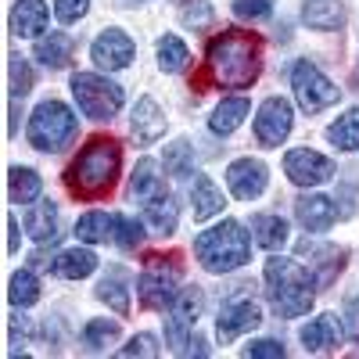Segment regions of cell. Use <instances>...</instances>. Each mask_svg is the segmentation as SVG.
I'll return each instance as SVG.
<instances>
[{
  "mask_svg": "<svg viewBox=\"0 0 359 359\" xmlns=\"http://www.w3.org/2000/svg\"><path fill=\"white\" fill-rule=\"evenodd\" d=\"M291 90H294L298 108H302L306 115H316V111H323V108H331V104L341 101V90L327 79V76L309 62V57L294 62V69H291Z\"/></svg>",
  "mask_w": 359,
  "mask_h": 359,
  "instance_id": "8",
  "label": "cell"
},
{
  "mask_svg": "<svg viewBox=\"0 0 359 359\" xmlns=\"http://www.w3.org/2000/svg\"><path fill=\"white\" fill-rule=\"evenodd\" d=\"M130 194H133V201H144V205L169 194V184H165V176L158 172V162L155 158H140L137 162L133 180H130Z\"/></svg>",
  "mask_w": 359,
  "mask_h": 359,
  "instance_id": "21",
  "label": "cell"
},
{
  "mask_svg": "<svg viewBox=\"0 0 359 359\" xmlns=\"http://www.w3.org/2000/svg\"><path fill=\"white\" fill-rule=\"evenodd\" d=\"M266 294H269V306H273V313L280 320H294V316H306L316 302V273L298 262V259H269L266 269Z\"/></svg>",
  "mask_w": 359,
  "mask_h": 359,
  "instance_id": "2",
  "label": "cell"
},
{
  "mask_svg": "<svg viewBox=\"0 0 359 359\" xmlns=\"http://www.w3.org/2000/svg\"><path fill=\"white\" fill-rule=\"evenodd\" d=\"M97 298L115 313V316H130V277L123 266H111L97 284Z\"/></svg>",
  "mask_w": 359,
  "mask_h": 359,
  "instance_id": "22",
  "label": "cell"
},
{
  "mask_svg": "<svg viewBox=\"0 0 359 359\" xmlns=\"http://www.w3.org/2000/svg\"><path fill=\"white\" fill-rule=\"evenodd\" d=\"M76 130H79V118L72 115V108L50 97V101H40L33 108L29 126H25V137H29V144H33L36 151L54 155V151H62L65 144H72Z\"/></svg>",
  "mask_w": 359,
  "mask_h": 359,
  "instance_id": "5",
  "label": "cell"
},
{
  "mask_svg": "<svg viewBox=\"0 0 359 359\" xmlns=\"http://www.w3.org/2000/svg\"><path fill=\"white\" fill-rule=\"evenodd\" d=\"M223 191L216 187V180L212 176H205L198 172L194 176V184H191V212H194V223H205V219H212L223 212Z\"/></svg>",
  "mask_w": 359,
  "mask_h": 359,
  "instance_id": "20",
  "label": "cell"
},
{
  "mask_svg": "<svg viewBox=\"0 0 359 359\" xmlns=\"http://www.w3.org/2000/svg\"><path fill=\"white\" fill-rule=\"evenodd\" d=\"M345 334L359 345V294H352L345 306Z\"/></svg>",
  "mask_w": 359,
  "mask_h": 359,
  "instance_id": "44",
  "label": "cell"
},
{
  "mask_svg": "<svg viewBox=\"0 0 359 359\" xmlns=\"http://www.w3.org/2000/svg\"><path fill=\"white\" fill-rule=\"evenodd\" d=\"M284 172H287V180L294 187L309 191V187H320L334 176V162L327 155H320V151H313V147H291V151L284 155Z\"/></svg>",
  "mask_w": 359,
  "mask_h": 359,
  "instance_id": "12",
  "label": "cell"
},
{
  "mask_svg": "<svg viewBox=\"0 0 359 359\" xmlns=\"http://www.w3.org/2000/svg\"><path fill=\"white\" fill-rule=\"evenodd\" d=\"M248 111H252L248 97H223V101L216 104V111L208 115V130H212L216 137H230V133L248 118Z\"/></svg>",
  "mask_w": 359,
  "mask_h": 359,
  "instance_id": "26",
  "label": "cell"
},
{
  "mask_svg": "<svg viewBox=\"0 0 359 359\" xmlns=\"http://www.w3.org/2000/svg\"><path fill=\"white\" fill-rule=\"evenodd\" d=\"M90 57L101 72H118V69H130L133 57H137V43L123 33V29H104V33L94 36L90 43Z\"/></svg>",
  "mask_w": 359,
  "mask_h": 359,
  "instance_id": "13",
  "label": "cell"
},
{
  "mask_svg": "<svg viewBox=\"0 0 359 359\" xmlns=\"http://www.w3.org/2000/svg\"><path fill=\"white\" fill-rule=\"evenodd\" d=\"M115 341H118V323H115V320L97 316V320H90V323L83 327V345H86L90 352H101V348H108V345H115Z\"/></svg>",
  "mask_w": 359,
  "mask_h": 359,
  "instance_id": "36",
  "label": "cell"
},
{
  "mask_svg": "<svg viewBox=\"0 0 359 359\" xmlns=\"http://www.w3.org/2000/svg\"><path fill=\"white\" fill-rule=\"evenodd\" d=\"M252 241L266 252H280L287 245V219L277 212H259L252 216Z\"/></svg>",
  "mask_w": 359,
  "mask_h": 359,
  "instance_id": "25",
  "label": "cell"
},
{
  "mask_svg": "<svg viewBox=\"0 0 359 359\" xmlns=\"http://www.w3.org/2000/svg\"><path fill=\"white\" fill-rule=\"evenodd\" d=\"M162 165H165V172H169L172 180H187V176L194 172V147H191L184 137L172 140V144H165Z\"/></svg>",
  "mask_w": 359,
  "mask_h": 359,
  "instance_id": "34",
  "label": "cell"
},
{
  "mask_svg": "<svg viewBox=\"0 0 359 359\" xmlns=\"http://www.w3.org/2000/svg\"><path fill=\"white\" fill-rule=\"evenodd\" d=\"M33 69H29L25 57L18 54H8V90H11V97H25L29 90H33Z\"/></svg>",
  "mask_w": 359,
  "mask_h": 359,
  "instance_id": "37",
  "label": "cell"
},
{
  "mask_svg": "<svg viewBox=\"0 0 359 359\" xmlns=\"http://www.w3.org/2000/svg\"><path fill=\"white\" fill-rule=\"evenodd\" d=\"M294 216L309 233H323L334 226L338 208H334V198H327V194H302L294 201Z\"/></svg>",
  "mask_w": 359,
  "mask_h": 359,
  "instance_id": "18",
  "label": "cell"
},
{
  "mask_svg": "<svg viewBox=\"0 0 359 359\" xmlns=\"http://www.w3.org/2000/svg\"><path fill=\"white\" fill-rule=\"evenodd\" d=\"M72 97L79 104V111L86 118H97V123H104V118H115L118 108H123V86L111 83L108 76H97V72H76L72 76Z\"/></svg>",
  "mask_w": 359,
  "mask_h": 359,
  "instance_id": "7",
  "label": "cell"
},
{
  "mask_svg": "<svg viewBox=\"0 0 359 359\" xmlns=\"http://www.w3.org/2000/svg\"><path fill=\"white\" fill-rule=\"evenodd\" d=\"M341 338H345V323L338 320V313H320L298 331V341H302L306 352H334Z\"/></svg>",
  "mask_w": 359,
  "mask_h": 359,
  "instance_id": "16",
  "label": "cell"
},
{
  "mask_svg": "<svg viewBox=\"0 0 359 359\" xmlns=\"http://www.w3.org/2000/svg\"><path fill=\"white\" fill-rule=\"evenodd\" d=\"M133 4H140V0H133Z\"/></svg>",
  "mask_w": 359,
  "mask_h": 359,
  "instance_id": "46",
  "label": "cell"
},
{
  "mask_svg": "<svg viewBox=\"0 0 359 359\" xmlns=\"http://www.w3.org/2000/svg\"><path fill=\"white\" fill-rule=\"evenodd\" d=\"M245 355H248V359H284L287 352H284V345L273 341V338H259V341L245 345Z\"/></svg>",
  "mask_w": 359,
  "mask_h": 359,
  "instance_id": "42",
  "label": "cell"
},
{
  "mask_svg": "<svg viewBox=\"0 0 359 359\" xmlns=\"http://www.w3.org/2000/svg\"><path fill=\"white\" fill-rule=\"evenodd\" d=\"M144 223L151 226V233H162V237L176 233V223H180L176 201H172L169 194H165V198H155V201H147V205H144Z\"/></svg>",
  "mask_w": 359,
  "mask_h": 359,
  "instance_id": "31",
  "label": "cell"
},
{
  "mask_svg": "<svg viewBox=\"0 0 359 359\" xmlns=\"http://www.w3.org/2000/svg\"><path fill=\"white\" fill-rule=\"evenodd\" d=\"M25 233L36 245H47L57 237V205L54 201H33L25 208Z\"/></svg>",
  "mask_w": 359,
  "mask_h": 359,
  "instance_id": "24",
  "label": "cell"
},
{
  "mask_svg": "<svg viewBox=\"0 0 359 359\" xmlns=\"http://www.w3.org/2000/svg\"><path fill=\"white\" fill-rule=\"evenodd\" d=\"M158 352H162V348H158L155 334H137V338H130V345L118 348V355H123V359H133V355H158Z\"/></svg>",
  "mask_w": 359,
  "mask_h": 359,
  "instance_id": "40",
  "label": "cell"
},
{
  "mask_svg": "<svg viewBox=\"0 0 359 359\" xmlns=\"http://www.w3.org/2000/svg\"><path fill=\"white\" fill-rule=\"evenodd\" d=\"M40 191H43V180H40L36 169H29V165H11L8 169V198L15 205L40 201Z\"/></svg>",
  "mask_w": 359,
  "mask_h": 359,
  "instance_id": "27",
  "label": "cell"
},
{
  "mask_svg": "<svg viewBox=\"0 0 359 359\" xmlns=\"http://www.w3.org/2000/svg\"><path fill=\"white\" fill-rule=\"evenodd\" d=\"M298 259H306V266L316 273V284H331L345 269V248L338 245H320V241H298Z\"/></svg>",
  "mask_w": 359,
  "mask_h": 359,
  "instance_id": "15",
  "label": "cell"
},
{
  "mask_svg": "<svg viewBox=\"0 0 359 359\" xmlns=\"http://www.w3.org/2000/svg\"><path fill=\"white\" fill-rule=\"evenodd\" d=\"M140 241H144V226L130 216H115V245L123 252H133L140 248Z\"/></svg>",
  "mask_w": 359,
  "mask_h": 359,
  "instance_id": "38",
  "label": "cell"
},
{
  "mask_svg": "<svg viewBox=\"0 0 359 359\" xmlns=\"http://www.w3.org/2000/svg\"><path fill=\"white\" fill-rule=\"evenodd\" d=\"M327 140H331L338 151H359V108H348L345 115H338L331 126H327Z\"/></svg>",
  "mask_w": 359,
  "mask_h": 359,
  "instance_id": "32",
  "label": "cell"
},
{
  "mask_svg": "<svg viewBox=\"0 0 359 359\" xmlns=\"http://www.w3.org/2000/svg\"><path fill=\"white\" fill-rule=\"evenodd\" d=\"M233 15L241 22H262L273 15V0H233Z\"/></svg>",
  "mask_w": 359,
  "mask_h": 359,
  "instance_id": "39",
  "label": "cell"
},
{
  "mask_svg": "<svg viewBox=\"0 0 359 359\" xmlns=\"http://www.w3.org/2000/svg\"><path fill=\"white\" fill-rule=\"evenodd\" d=\"M8 302L15 309H29L40 302V280L33 277V269H18L8 280Z\"/></svg>",
  "mask_w": 359,
  "mask_h": 359,
  "instance_id": "33",
  "label": "cell"
},
{
  "mask_svg": "<svg viewBox=\"0 0 359 359\" xmlns=\"http://www.w3.org/2000/svg\"><path fill=\"white\" fill-rule=\"evenodd\" d=\"M208 72L219 86H237L245 90L259 79L262 72V43L259 36L245 33V29H226L212 43H208Z\"/></svg>",
  "mask_w": 359,
  "mask_h": 359,
  "instance_id": "1",
  "label": "cell"
},
{
  "mask_svg": "<svg viewBox=\"0 0 359 359\" xmlns=\"http://www.w3.org/2000/svg\"><path fill=\"white\" fill-rule=\"evenodd\" d=\"M165 126H169V118H165V111L158 108L155 97H140V101L133 104V140H137L140 147L162 140V137H165Z\"/></svg>",
  "mask_w": 359,
  "mask_h": 359,
  "instance_id": "19",
  "label": "cell"
},
{
  "mask_svg": "<svg viewBox=\"0 0 359 359\" xmlns=\"http://www.w3.org/2000/svg\"><path fill=\"white\" fill-rule=\"evenodd\" d=\"M8 252H18V219L8 216Z\"/></svg>",
  "mask_w": 359,
  "mask_h": 359,
  "instance_id": "45",
  "label": "cell"
},
{
  "mask_svg": "<svg viewBox=\"0 0 359 359\" xmlns=\"http://www.w3.org/2000/svg\"><path fill=\"white\" fill-rule=\"evenodd\" d=\"M259 323H262V309H259L255 298L248 294V284H241V291L230 294L226 302L219 306V316H216V338H219L223 345H230V341H237L241 334L255 331Z\"/></svg>",
  "mask_w": 359,
  "mask_h": 359,
  "instance_id": "10",
  "label": "cell"
},
{
  "mask_svg": "<svg viewBox=\"0 0 359 359\" xmlns=\"http://www.w3.org/2000/svg\"><path fill=\"white\" fill-rule=\"evenodd\" d=\"M187 65H191L187 43L180 40V36H162L158 40V69L169 72V76H176V72H184Z\"/></svg>",
  "mask_w": 359,
  "mask_h": 359,
  "instance_id": "35",
  "label": "cell"
},
{
  "mask_svg": "<svg viewBox=\"0 0 359 359\" xmlns=\"http://www.w3.org/2000/svg\"><path fill=\"white\" fill-rule=\"evenodd\" d=\"M86 11H90V0H54V15H57V22H65V25L79 22Z\"/></svg>",
  "mask_w": 359,
  "mask_h": 359,
  "instance_id": "41",
  "label": "cell"
},
{
  "mask_svg": "<svg viewBox=\"0 0 359 359\" xmlns=\"http://www.w3.org/2000/svg\"><path fill=\"white\" fill-rule=\"evenodd\" d=\"M201 309H205L201 287H198V284H194V287H180V294L172 298V306L165 309V341H169L172 352H180V355L187 352Z\"/></svg>",
  "mask_w": 359,
  "mask_h": 359,
  "instance_id": "9",
  "label": "cell"
},
{
  "mask_svg": "<svg viewBox=\"0 0 359 359\" xmlns=\"http://www.w3.org/2000/svg\"><path fill=\"white\" fill-rule=\"evenodd\" d=\"M302 22L316 29V33H334V29L345 25V8H341V0H306Z\"/></svg>",
  "mask_w": 359,
  "mask_h": 359,
  "instance_id": "23",
  "label": "cell"
},
{
  "mask_svg": "<svg viewBox=\"0 0 359 359\" xmlns=\"http://www.w3.org/2000/svg\"><path fill=\"white\" fill-rule=\"evenodd\" d=\"M118 172H123V147L111 137H94L83 151L72 158L65 184L76 198H101L115 187Z\"/></svg>",
  "mask_w": 359,
  "mask_h": 359,
  "instance_id": "3",
  "label": "cell"
},
{
  "mask_svg": "<svg viewBox=\"0 0 359 359\" xmlns=\"http://www.w3.org/2000/svg\"><path fill=\"white\" fill-rule=\"evenodd\" d=\"M47 22H50V11L43 0H15L11 8V33L18 40H40L47 36Z\"/></svg>",
  "mask_w": 359,
  "mask_h": 359,
  "instance_id": "17",
  "label": "cell"
},
{
  "mask_svg": "<svg viewBox=\"0 0 359 359\" xmlns=\"http://www.w3.org/2000/svg\"><path fill=\"white\" fill-rule=\"evenodd\" d=\"M180 18H184V25L201 29V25L212 22V8H208V0H194V4H187L184 11H180Z\"/></svg>",
  "mask_w": 359,
  "mask_h": 359,
  "instance_id": "43",
  "label": "cell"
},
{
  "mask_svg": "<svg viewBox=\"0 0 359 359\" xmlns=\"http://www.w3.org/2000/svg\"><path fill=\"white\" fill-rule=\"evenodd\" d=\"M97 269V255L90 248H69L54 259V273L65 277V280H83Z\"/></svg>",
  "mask_w": 359,
  "mask_h": 359,
  "instance_id": "30",
  "label": "cell"
},
{
  "mask_svg": "<svg viewBox=\"0 0 359 359\" xmlns=\"http://www.w3.org/2000/svg\"><path fill=\"white\" fill-rule=\"evenodd\" d=\"M194 259L208 273L226 277L252 259V237L237 219H223L194 237Z\"/></svg>",
  "mask_w": 359,
  "mask_h": 359,
  "instance_id": "4",
  "label": "cell"
},
{
  "mask_svg": "<svg viewBox=\"0 0 359 359\" xmlns=\"http://www.w3.org/2000/svg\"><path fill=\"white\" fill-rule=\"evenodd\" d=\"M76 237L83 245H104L108 237H115V216L101 212V208H94V212H83L76 219Z\"/></svg>",
  "mask_w": 359,
  "mask_h": 359,
  "instance_id": "29",
  "label": "cell"
},
{
  "mask_svg": "<svg viewBox=\"0 0 359 359\" xmlns=\"http://www.w3.org/2000/svg\"><path fill=\"white\" fill-rule=\"evenodd\" d=\"M266 180H269L266 162H259V158H252V155L226 165V187H230V194H233L237 201H255V198L266 191Z\"/></svg>",
  "mask_w": 359,
  "mask_h": 359,
  "instance_id": "14",
  "label": "cell"
},
{
  "mask_svg": "<svg viewBox=\"0 0 359 359\" xmlns=\"http://www.w3.org/2000/svg\"><path fill=\"white\" fill-rule=\"evenodd\" d=\"M291 126H294V111H291V101L287 97H266L255 111V140L262 147H280L287 137H291Z\"/></svg>",
  "mask_w": 359,
  "mask_h": 359,
  "instance_id": "11",
  "label": "cell"
},
{
  "mask_svg": "<svg viewBox=\"0 0 359 359\" xmlns=\"http://www.w3.org/2000/svg\"><path fill=\"white\" fill-rule=\"evenodd\" d=\"M72 50H76V40L69 33H47V36L36 40V57H40V65H47L50 72L65 69L72 62Z\"/></svg>",
  "mask_w": 359,
  "mask_h": 359,
  "instance_id": "28",
  "label": "cell"
},
{
  "mask_svg": "<svg viewBox=\"0 0 359 359\" xmlns=\"http://www.w3.org/2000/svg\"><path fill=\"white\" fill-rule=\"evenodd\" d=\"M180 255H147L140 277H137V298L144 309L165 313L172 298L180 294V280H184V266L176 262Z\"/></svg>",
  "mask_w": 359,
  "mask_h": 359,
  "instance_id": "6",
  "label": "cell"
}]
</instances>
